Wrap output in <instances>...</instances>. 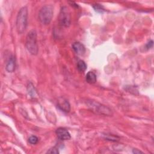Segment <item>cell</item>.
Masks as SVG:
<instances>
[{
	"instance_id": "obj_1",
	"label": "cell",
	"mask_w": 154,
	"mask_h": 154,
	"mask_svg": "<svg viewBox=\"0 0 154 154\" xmlns=\"http://www.w3.org/2000/svg\"><path fill=\"white\" fill-rule=\"evenodd\" d=\"M28 20V8L26 7H22L17 15L16 25L19 34H22L26 29Z\"/></svg>"
},
{
	"instance_id": "obj_17",
	"label": "cell",
	"mask_w": 154,
	"mask_h": 154,
	"mask_svg": "<svg viewBox=\"0 0 154 154\" xmlns=\"http://www.w3.org/2000/svg\"><path fill=\"white\" fill-rule=\"evenodd\" d=\"M132 152L134 153H135V154H138V153H143V152H141V151H140V150H138V149H133V151H132Z\"/></svg>"
},
{
	"instance_id": "obj_6",
	"label": "cell",
	"mask_w": 154,
	"mask_h": 154,
	"mask_svg": "<svg viewBox=\"0 0 154 154\" xmlns=\"http://www.w3.org/2000/svg\"><path fill=\"white\" fill-rule=\"evenodd\" d=\"M56 134L58 138L61 140H70L71 137L68 131L64 128H59L56 131Z\"/></svg>"
},
{
	"instance_id": "obj_16",
	"label": "cell",
	"mask_w": 154,
	"mask_h": 154,
	"mask_svg": "<svg viewBox=\"0 0 154 154\" xmlns=\"http://www.w3.org/2000/svg\"><path fill=\"white\" fill-rule=\"evenodd\" d=\"M153 42L152 40H150L149 42H148L146 43V48H147V49L151 48L153 46Z\"/></svg>"
},
{
	"instance_id": "obj_4",
	"label": "cell",
	"mask_w": 154,
	"mask_h": 154,
	"mask_svg": "<svg viewBox=\"0 0 154 154\" xmlns=\"http://www.w3.org/2000/svg\"><path fill=\"white\" fill-rule=\"evenodd\" d=\"M58 20L60 24L62 26L68 27L70 26L71 23L70 12L67 7H63L61 8Z\"/></svg>"
},
{
	"instance_id": "obj_9",
	"label": "cell",
	"mask_w": 154,
	"mask_h": 154,
	"mask_svg": "<svg viewBox=\"0 0 154 154\" xmlns=\"http://www.w3.org/2000/svg\"><path fill=\"white\" fill-rule=\"evenodd\" d=\"M16 67V60L15 57L11 55L7 62L5 66V69L8 72H13L14 71Z\"/></svg>"
},
{
	"instance_id": "obj_5",
	"label": "cell",
	"mask_w": 154,
	"mask_h": 154,
	"mask_svg": "<svg viewBox=\"0 0 154 154\" xmlns=\"http://www.w3.org/2000/svg\"><path fill=\"white\" fill-rule=\"evenodd\" d=\"M88 105V106L91 108V109L96 113L106 116H109L112 114L111 110L109 108L100 103H99L96 102L90 101Z\"/></svg>"
},
{
	"instance_id": "obj_15",
	"label": "cell",
	"mask_w": 154,
	"mask_h": 154,
	"mask_svg": "<svg viewBox=\"0 0 154 154\" xmlns=\"http://www.w3.org/2000/svg\"><path fill=\"white\" fill-rule=\"evenodd\" d=\"M47 153H51V154H58L59 153V151L58 150L57 148L54 147L50 149H49V150H48V152H46Z\"/></svg>"
},
{
	"instance_id": "obj_3",
	"label": "cell",
	"mask_w": 154,
	"mask_h": 154,
	"mask_svg": "<svg viewBox=\"0 0 154 154\" xmlns=\"http://www.w3.org/2000/svg\"><path fill=\"white\" fill-rule=\"evenodd\" d=\"M54 14V8L51 5L43 6L38 12V19L40 22L44 25L50 23Z\"/></svg>"
},
{
	"instance_id": "obj_2",
	"label": "cell",
	"mask_w": 154,
	"mask_h": 154,
	"mask_svg": "<svg viewBox=\"0 0 154 154\" xmlns=\"http://www.w3.org/2000/svg\"><path fill=\"white\" fill-rule=\"evenodd\" d=\"M25 46L28 51L32 55H35L38 53V45L37 43V33L34 29L28 32L26 37Z\"/></svg>"
},
{
	"instance_id": "obj_12",
	"label": "cell",
	"mask_w": 154,
	"mask_h": 154,
	"mask_svg": "<svg viewBox=\"0 0 154 154\" xmlns=\"http://www.w3.org/2000/svg\"><path fill=\"white\" fill-rule=\"evenodd\" d=\"M77 69L81 72H84L87 69V65L85 63L83 60L78 61L77 63Z\"/></svg>"
},
{
	"instance_id": "obj_10",
	"label": "cell",
	"mask_w": 154,
	"mask_h": 154,
	"mask_svg": "<svg viewBox=\"0 0 154 154\" xmlns=\"http://www.w3.org/2000/svg\"><path fill=\"white\" fill-rule=\"evenodd\" d=\"M85 80L89 84H94L96 81V76L93 72H88L85 76Z\"/></svg>"
},
{
	"instance_id": "obj_14",
	"label": "cell",
	"mask_w": 154,
	"mask_h": 154,
	"mask_svg": "<svg viewBox=\"0 0 154 154\" xmlns=\"http://www.w3.org/2000/svg\"><path fill=\"white\" fill-rule=\"evenodd\" d=\"M38 141V138L36 137V136H34V135H32L29 138H28V141L30 144H35L36 143H37Z\"/></svg>"
},
{
	"instance_id": "obj_13",
	"label": "cell",
	"mask_w": 154,
	"mask_h": 154,
	"mask_svg": "<svg viewBox=\"0 0 154 154\" xmlns=\"http://www.w3.org/2000/svg\"><path fill=\"white\" fill-rule=\"evenodd\" d=\"M93 7L94 9L95 10V11H97V12H99V13H103V12L104 11V8H103V7L101 5H100V4H94Z\"/></svg>"
},
{
	"instance_id": "obj_8",
	"label": "cell",
	"mask_w": 154,
	"mask_h": 154,
	"mask_svg": "<svg viewBox=\"0 0 154 154\" xmlns=\"http://www.w3.org/2000/svg\"><path fill=\"white\" fill-rule=\"evenodd\" d=\"M72 49L76 54L79 55H82L85 52V48L84 46L80 42H75L72 45Z\"/></svg>"
},
{
	"instance_id": "obj_11",
	"label": "cell",
	"mask_w": 154,
	"mask_h": 154,
	"mask_svg": "<svg viewBox=\"0 0 154 154\" xmlns=\"http://www.w3.org/2000/svg\"><path fill=\"white\" fill-rule=\"evenodd\" d=\"M27 90H28V94H29L31 97H35V96L36 95V90L35 89L34 86L33 85V84L31 82H29L28 84V87H27Z\"/></svg>"
},
{
	"instance_id": "obj_7",
	"label": "cell",
	"mask_w": 154,
	"mask_h": 154,
	"mask_svg": "<svg viewBox=\"0 0 154 154\" xmlns=\"http://www.w3.org/2000/svg\"><path fill=\"white\" fill-rule=\"evenodd\" d=\"M58 107L63 111L68 112L70 109V105L69 102L63 97H60L57 102Z\"/></svg>"
}]
</instances>
